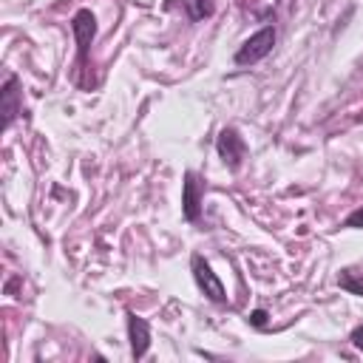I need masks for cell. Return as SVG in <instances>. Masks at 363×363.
I'll return each mask as SVG.
<instances>
[{
	"label": "cell",
	"mask_w": 363,
	"mask_h": 363,
	"mask_svg": "<svg viewBox=\"0 0 363 363\" xmlns=\"http://www.w3.org/2000/svg\"><path fill=\"white\" fill-rule=\"evenodd\" d=\"M275 45V28L264 26L261 31H255L250 40H244V45L235 51V65H252L258 60H264Z\"/></svg>",
	"instance_id": "6da1fadb"
},
{
	"label": "cell",
	"mask_w": 363,
	"mask_h": 363,
	"mask_svg": "<svg viewBox=\"0 0 363 363\" xmlns=\"http://www.w3.org/2000/svg\"><path fill=\"white\" fill-rule=\"evenodd\" d=\"M193 275H196V284L199 289L210 298V301H224L227 292H224V284L218 281V275L213 272V267L201 258V255H193Z\"/></svg>",
	"instance_id": "7a4b0ae2"
},
{
	"label": "cell",
	"mask_w": 363,
	"mask_h": 363,
	"mask_svg": "<svg viewBox=\"0 0 363 363\" xmlns=\"http://www.w3.org/2000/svg\"><path fill=\"white\" fill-rule=\"evenodd\" d=\"M216 147H218V156L224 159V164H227L230 170H235V167L241 164L244 153H247V145H244V139L238 136L235 128H224V130L218 133Z\"/></svg>",
	"instance_id": "3957f363"
},
{
	"label": "cell",
	"mask_w": 363,
	"mask_h": 363,
	"mask_svg": "<svg viewBox=\"0 0 363 363\" xmlns=\"http://www.w3.org/2000/svg\"><path fill=\"white\" fill-rule=\"evenodd\" d=\"M71 28H74V37H77L79 62L85 65V57H88V45H91V40H94V34H96V20H94V14H91L88 9H79V11L74 14V23H71Z\"/></svg>",
	"instance_id": "277c9868"
},
{
	"label": "cell",
	"mask_w": 363,
	"mask_h": 363,
	"mask_svg": "<svg viewBox=\"0 0 363 363\" xmlns=\"http://www.w3.org/2000/svg\"><path fill=\"white\" fill-rule=\"evenodd\" d=\"M128 337H130L133 357H145V352L150 346V329H147L145 318H139L136 312H128Z\"/></svg>",
	"instance_id": "5b68a950"
},
{
	"label": "cell",
	"mask_w": 363,
	"mask_h": 363,
	"mask_svg": "<svg viewBox=\"0 0 363 363\" xmlns=\"http://www.w3.org/2000/svg\"><path fill=\"white\" fill-rule=\"evenodd\" d=\"M199 204H201V182L196 173H184V187H182V207L184 218L196 221L199 218Z\"/></svg>",
	"instance_id": "8992f818"
},
{
	"label": "cell",
	"mask_w": 363,
	"mask_h": 363,
	"mask_svg": "<svg viewBox=\"0 0 363 363\" xmlns=\"http://www.w3.org/2000/svg\"><path fill=\"white\" fill-rule=\"evenodd\" d=\"M0 99H3V128H9L14 122V116L20 113V79L17 77H9L3 91H0Z\"/></svg>",
	"instance_id": "52a82bcc"
},
{
	"label": "cell",
	"mask_w": 363,
	"mask_h": 363,
	"mask_svg": "<svg viewBox=\"0 0 363 363\" xmlns=\"http://www.w3.org/2000/svg\"><path fill=\"white\" fill-rule=\"evenodd\" d=\"M184 3H187V11H190L193 20H204V17H210L213 9H216L213 0H184Z\"/></svg>",
	"instance_id": "ba28073f"
},
{
	"label": "cell",
	"mask_w": 363,
	"mask_h": 363,
	"mask_svg": "<svg viewBox=\"0 0 363 363\" xmlns=\"http://www.w3.org/2000/svg\"><path fill=\"white\" fill-rule=\"evenodd\" d=\"M340 286H343V289H349V292H354V295H363V281H357L352 269L340 272Z\"/></svg>",
	"instance_id": "9c48e42d"
},
{
	"label": "cell",
	"mask_w": 363,
	"mask_h": 363,
	"mask_svg": "<svg viewBox=\"0 0 363 363\" xmlns=\"http://www.w3.org/2000/svg\"><path fill=\"white\" fill-rule=\"evenodd\" d=\"M346 227H354V230H360V227H363V207H357L354 213H349Z\"/></svg>",
	"instance_id": "30bf717a"
},
{
	"label": "cell",
	"mask_w": 363,
	"mask_h": 363,
	"mask_svg": "<svg viewBox=\"0 0 363 363\" xmlns=\"http://www.w3.org/2000/svg\"><path fill=\"white\" fill-rule=\"evenodd\" d=\"M250 320H252V323H255V326H264V323H267V312H264V309H255V312H252V318H250Z\"/></svg>",
	"instance_id": "8fae6325"
},
{
	"label": "cell",
	"mask_w": 363,
	"mask_h": 363,
	"mask_svg": "<svg viewBox=\"0 0 363 363\" xmlns=\"http://www.w3.org/2000/svg\"><path fill=\"white\" fill-rule=\"evenodd\" d=\"M352 343H354V346L363 352V326H357V329L352 332Z\"/></svg>",
	"instance_id": "7c38bea8"
}]
</instances>
